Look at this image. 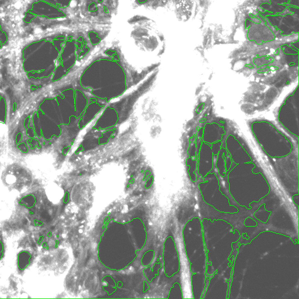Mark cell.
Here are the masks:
<instances>
[{
	"label": "cell",
	"mask_w": 299,
	"mask_h": 299,
	"mask_svg": "<svg viewBox=\"0 0 299 299\" xmlns=\"http://www.w3.org/2000/svg\"><path fill=\"white\" fill-rule=\"evenodd\" d=\"M8 34L4 26L0 22V49L3 48L8 42Z\"/></svg>",
	"instance_id": "2"
},
{
	"label": "cell",
	"mask_w": 299,
	"mask_h": 299,
	"mask_svg": "<svg viewBox=\"0 0 299 299\" xmlns=\"http://www.w3.org/2000/svg\"><path fill=\"white\" fill-rule=\"evenodd\" d=\"M89 49L82 32L60 31L48 34L29 43L22 51L25 71L31 74L50 72L62 65L74 63Z\"/></svg>",
	"instance_id": "1"
},
{
	"label": "cell",
	"mask_w": 299,
	"mask_h": 299,
	"mask_svg": "<svg viewBox=\"0 0 299 299\" xmlns=\"http://www.w3.org/2000/svg\"><path fill=\"white\" fill-rule=\"evenodd\" d=\"M6 0H0V2H2V1H5Z\"/></svg>",
	"instance_id": "3"
}]
</instances>
